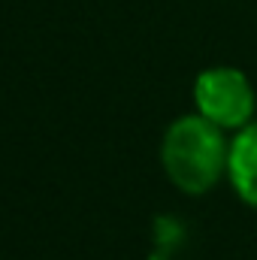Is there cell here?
<instances>
[{"mask_svg": "<svg viewBox=\"0 0 257 260\" xmlns=\"http://www.w3.org/2000/svg\"><path fill=\"white\" fill-rule=\"evenodd\" d=\"M197 115L221 130H242L254 115V88L236 67L203 70L194 82Z\"/></svg>", "mask_w": 257, "mask_h": 260, "instance_id": "2", "label": "cell"}, {"mask_svg": "<svg viewBox=\"0 0 257 260\" xmlns=\"http://www.w3.org/2000/svg\"><path fill=\"white\" fill-rule=\"evenodd\" d=\"M227 157L230 142L224 139V130L203 115H185L173 121L160 142L164 170L170 182L185 194L212 191L215 182L227 173Z\"/></svg>", "mask_w": 257, "mask_h": 260, "instance_id": "1", "label": "cell"}, {"mask_svg": "<svg viewBox=\"0 0 257 260\" xmlns=\"http://www.w3.org/2000/svg\"><path fill=\"white\" fill-rule=\"evenodd\" d=\"M227 179L239 200L257 206V121L236 130L227 157Z\"/></svg>", "mask_w": 257, "mask_h": 260, "instance_id": "3", "label": "cell"}]
</instances>
